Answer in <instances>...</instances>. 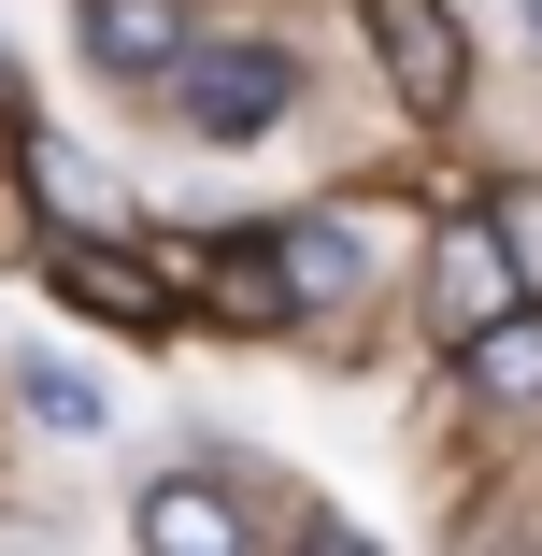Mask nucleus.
<instances>
[{
	"instance_id": "obj_8",
	"label": "nucleus",
	"mask_w": 542,
	"mask_h": 556,
	"mask_svg": "<svg viewBox=\"0 0 542 556\" xmlns=\"http://www.w3.org/2000/svg\"><path fill=\"white\" fill-rule=\"evenodd\" d=\"M457 357H471V386H486V400H542V300H514L500 328H471Z\"/></svg>"
},
{
	"instance_id": "obj_5",
	"label": "nucleus",
	"mask_w": 542,
	"mask_h": 556,
	"mask_svg": "<svg viewBox=\"0 0 542 556\" xmlns=\"http://www.w3.org/2000/svg\"><path fill=\"white\" fill-rule=\"evenodd\" d=\"M129 528H143V556H257L243 500L214 485V471H157V485L129 500Z\"/></svg>"
},
{
	"instance_id": "obj_1",
	"label": "nucleus",
	"mask_w": 542,
	"mask_h": 556,
	"mask_svg": "<svg viewBox=\"0 0 542 556\" xmlns=\"http://www.w3.org/2000/svg\"><path fill=\"white\" fill-rule=\"evenodd\" d=\"M172 115H186L200 143H272V129L300 115V58H286V43H186V58H172Z\"/></svg>"
},
{
	"instance_id": "obj_10",
	"label": "nucleus",
	"mask_w": 542,
	"mask_h": 556,
	"mask_svg": "<svg viewBox=\"0 0 542 556\" xmlns=\"http://www.w3.org/2000/svg\"><path fill=\"white\" fill-rule=\"evenodd\" d=\"M15 400H29L58 442H100V386H86V371H58V357H15Z\"/></svg>"
},
{
	"instance_id": "obj_9",
	"label": "nucleus",
	"mask_w": 542,
	"mask_h": 556,
	"mask_svg": "<svg viewBox=\"0 0 542 556\" xmlns=\"http://www.w3.org/2000/svg\"><path fill=\"white\" fill-rule=\"evenodd\" d=\"M29 186L58 200V229H115V172L72 157V143H29Z\"/></svg>"
},
{
	"instance_id": "obj_2",
	"label": "nucleus",
	"mask_w": 542,
	"mask_h": 556,
	"mask_svg": "<svg viewBox=\"0 0 542 556\" xmlns=\"http://www.w3.org/2000/svg\"><path fill=\"white\" fill-rule=\"evenodd\" d=\"M357 29H371V58H386V86L414 100V115H443V100L471 86V29L443 15V0H357Z\"/></svg>"
},
{
	"instance_id": "obj_12",
	"label": "nucleus",
	"mask_w": 542,
	"mask_h": 556,
	"mask_svg": "<svg viewBox=\"0 0 542 556\" xmlns=\"http://www.w3.org/2000/svg\"><path fill=\"white\" fill-rule=\"evenodd\" d=\"M286 556H386V542H357V528H300Z\"/></svg>"
},
{
	"instance_id": "obj_6",
	"label": "nucleus",
	"mask_w": 542,
	"mask_h": 556,
	"mask_svg": "<svg viewBox=\"0 0 542 556\" xmlns=\"http://www.w3.org/2000/svg\"><path fill=\"white\" fill-rule=\"evenodd\" d=\"M272 286L314 300V314H343V300H371V243L343 229V214H286L272 229Z\"/></svg>"
},
{
	"instance_id": "obj_7",
	"label": "nucleus",
	"mask_w": 542,
	"mask_h": 556,
	"mask_svg": "<svg viewBox=\"0 0 542 556\" xmlns=\"http://www.w3.org/2000/svg\"><path fill=\"white\" fill-rule=\"evenodd\" d=\"M186 43H200L186 0H86V58H100V72H129V86H143V72L172 86V58H186Z\"/></svg>"
},
{
	"instance_id": "obj_11",
	"label": "nucleus",
	"mask_w": 542,
	"mask_h": 556,
	"mask_svg": "<svg viewBox=\"0 0 542 556\" xmlns=\"http://www.w3.org/2000/svg\"><path fill=\"white\" fill-rule=\"evenodd\" d=\"M486 214H500V243H514V271H528V300H542V186H500Z\"/></svg>"
},
{
	"instance_id": "obj_3",
	"label": "nucleus",
	"mask_w": 542,
	"mask_h": 556,
	"mask_svg": "<svg viewBox=\"0 0 542 556\" xmlns=\"http://www.w3.org/2000/svg\"><path fill=\"white\" fill-rule=\"evenodd\" d=\"M43 271H58V300H86V314L143 328V343H157V328L186 314V300H172V271H143V257H129L115 229H58V243H43Z\"/></svg>"
},
{
	"instance_id": "obj_4",
	"label": "nucleus",
	"mask_w": 542,
	"mask_h": 556,
	"mask_svg": "<svg viewBox=\"0 0 542 556\" xmlns=\"http://www.w3.org/2000/svg\"><path fill=\"white\" fill-rule=\"evenodd\" d=\"M428 300H443L457 343H471V328H500V314L528 300V271H514V243H500V214H486V200L443 229V257H428Z\"/></svg>"
}]
</instances>
